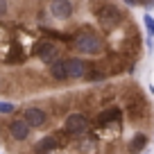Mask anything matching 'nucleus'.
Instances as JSON below:
<instances>
[{
	"label": "nucleus",
	"instance_id": "1",
	"mask_svg": "<svg viewBox=\"0 0 154 154\" xmlns=\"http://www.w3.org/2000/svg\"><path fill=\"white\" fill-rule=\"evenodd\" d=\"M93 127L95 125L91 122V118H88L84 111H70V113H66V118H63L61 131L68 138H84V136L91 134Z\"/></svg>",
	"mask_w": 154,
	"mask_h": 154
},
{
	"label": "nucleus",
	"instance_id": "2",
	"mask_svg": "<svg viewBox=\"0 0 154 154\" xmlns=\"http://www.w3.org/2000/svg\"><path fill=\"white\" fill-rule=\"evenodd\" d=\"M93 14H95V18H97V23H100V27L106 29V32H111L113 27H118V25L122 23V11L118 9L116 5H111V2L95 5V7H93Z\"/></svg>",
	"mask_w": 154,
	"mask_h": 154
},
{
	"label": "nucleus",
	"instance_id": "3",
	"mask_svg": "<svg viewBox=\"0 0 154 154\" xmlns=\"http://www.w3.org/2000/svg\"><path fill=\"white\" fill-rule=\"evenodd\" d=\"M32 54L38 59V61H43V63H48V66H52L54 61H59V45L54 43L52 38H38V41H34V45H32Z\"/></svg>",
	"mask_w": 154,
	"mask_h": 154
},
{
	"label": "nucleus",
	"instance_id": "4",
	"mask_svg": "<svg viewBox=\"0 0 154 154\" xmlns=\"http://www.w3.org/2000/svg\"><path fill=\"white\" fill-rule=\"evenodd\" d=\"M32 129H43L48 125V111L38 104H27L23 106V116H20Z\"/></svg>",
	"mask_w": 154,
	"mask_h": 154
},
{
	"label": "nucleus",
	"instance_id": "5",
	"mask_svg": "<svg viewBox=\"0 0 154 154\" xmlns=\"http://www.w3.org/2000/svg\"><path fill=\"white\" fill-rule=\"evenodd\" d=\"M72 41H75V48L79 50L82 54H95V52H100V48H102L100 36H97V34H93V32L77 34Z\"/></svg>",
	"mask_w": 154,
	"mask_h": 154
},
{
	"label": "nucleus",
	"instance_id": "6",
	"mask_svg": "<svg viewBox=\"0 0 154 154\" xmlns=\"http://www.w3.org/2000/svg\"><path fill=\"white\" fill-rule=\"evenodd\" d=\"M7 134H9V138L16 140V143H25V140L29 138V134H32V127H29L23 118H14V120H9V125H7Z\"/></svg>",
	"mask_w": 154,
	"mask_h": 154
},
{
	"label": "nucleus",
	"instance_id": "7",
	"mask_svg": "<svg viewBox=\"0 0 154 154\" xmlns=\"http://www.w3.org/2000/svg\"><path fill=\"white\" fill-rule=\"evenodd\" d=\"M66 70L70 79H86L88 75V63L79 57H68L66 59Z\"/></svg>",
	"mask_w": 154,
	"mask_h": 154
},
{
	"label": "nucleus",
	"instance_id": "8",
	"mask_svg": "<svg viewBox=\"0 0 154 154\" xmlns=\"http://www.w3.org/2000/svg\"><path fill=\"white\" fill-rule=\"evenodd\" d=\"M25 48L18 43V41H11L9 48H7V54H5V63L7 66H18V63L25 61Z\"/></svg>",
	"mask_w": 154,
	"mask_h": 154
},
{
	"label": "nucleus",
	"instance_id": "9",
	"mask_svg": "<svg viewBox=\"0 0 154 154\" xmlns=\"http://www.w3.org/2000/svg\"><path fill=\"white\" fill-rule=\"evenodd\" d=\"M50 11H52L54 18H70L72 16V2L70 0H52V5H50Z\"/></svg>",
	"mask_w": 154,
	"mask_h": 154
},
{
	"label": "nucleus",
	"instance_id": "10",
	"mask_svg": "<svg viewBox=\"0 0 154 154\" xmlns=\"http://www.w3.org/2000/svg\"><path fill=\"white\" fill-rule=\"evenodd\" d=\"M147 134L145 131H136L134 136L129 138V143H127V154H140L145 149V145H147Z\"/></svg>",
	"mask_w": 154,
	"mask_h": 154
},
{
	"label": "nucleus",
	"instance_id": "11",
	"mask_svg": "<svg viewBox=\"0 0 154 154\" xmlns=\"http://www.w3.org/2000/svg\"><path fill=\"white\" fill-rule=\"evenodd\" d=\"M50 77H52L54 82H68L70 77H68V70H66V59H59L50 66Z\"/></svg>",
	"mask_w": 154,
	"mask_h": 154
},
{
	"label": "nucleus",
	"instance_id": "12",
	"mask_svg": "<svg viewBox=\"0 0 154 154\" xmlns=\"http://www.w3.org/2000/svg\"><path fill=\"white\" fill-rule=\"evenodd\" d=\"M143 23H145V29H147V34L149 36H154V18L149 14H145L143 16Z\"/></svg>",
	"mask_w": 154,
	"mask_h": 154
},
{
	"label": "nucleus",
	"instance_id": "13",
	"mask_svg": "<svg viewBox=\"0 0 154 154\" xmlns=\"http://www.w3.org/2000/svg\"><path fill=\"white\" fill-rule=\"evenodd\" d=\"M7 113H14V104L11 102H0V116H7Z\"/></svg>",
	"mask_w": 154,
	"mask_h": 154
},
{
	"label": "nucleus",
	"instance_id": "14",
	"mask_svg": "<svg viewBox=\"0 0 154 154\" xmlns=\"http://www.w3.org/2000/svg\"><path fill=\"white\" fill-rule=\"evenodd\" d=\"M7 16V0H0V18Z\"/></svg>",
	"mask_w": 154,
	"mask_h": 154
},
{
	"label": "nucleus",
	"instance_id": "15",
	"mask_svg": "<svg viewBox=\"0 0 154 154\" xmlns=\"http://www.w3.org/2000/svg\"><path fill=\"white\" fill-rule=\"evenodd\" d=\"M125 2H127V5H145V2H147V0H125Z\"/></svg>",
	"mask_w": 154,
	"mask_h": 154
},
{
	"label": "nucleus",
	"instance_id": "16",
	"mask_svg": "<svg viewBox=\"0 0 154 154\" xmlns=\"http://www.w3.org/2000/svg\"><path fill=\"white\" fill-rule=\"evenodd\" d=\"M0 88H2V79H0Z\"/></svg>",
	"mask_w": 154,
	"mask_h": 154
}]
</instances>
